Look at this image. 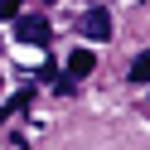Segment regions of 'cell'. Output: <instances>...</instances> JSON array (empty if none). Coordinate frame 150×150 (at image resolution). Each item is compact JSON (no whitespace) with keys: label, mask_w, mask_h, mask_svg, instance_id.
<instances>
[{"label":"cell","mask_w":150,"mask_h":150,"mask_svg":"<svg viewBox=\"0 0 150 150\" xmlns=\"http://www.w3.org/2000/svg\"><path fill=\"white\" fill-rule=\"evenodd\" d=\"M49 20H39V15H20V20H15V39L20 44H34V49H44V44H49Z\"/></svg>","instance_id":"cell-1"},{"label":"cell","mask_w":150,"mask_h":150,"mask_svg":"<svg viewBox=\"0 0 150 150\" xmlns=\"http://www.w3.org/2000/svg\"><path fill=\"white\" fill-rule=\"evenodd\" d=\"M78 29H82V39H111V15L102 10V5H92V10L78 20Z\"/></svg>","instance_id":"cell-2"},{"label":"cell","mask_w":150,"mask_h":150,"mask_svg":"<svg viewBox=\"0 0 150 150\" xmlns=\"http://www.w3.org/2000/svg\"><path fill=\"white\" fill-rule=\"evenodd\" d=\"M92 63H97V58H92V49H73V53H68V78H87Z\"/></svg>","instance_id":"cell-3"},{"label":"cell","mask_w":150,"mask_h":150,"mask_svg":"<svg viewBox=\"0 0 150 150\" xmlns=\"http://www.w3.org/2000/svg\"><path fill=\"white\" fill-rule=\"evenodd\" d=\"M131 78H136V82H150V53H140V58L131 63Z\"/></svg>","instance_id":"cell-4"},{"label":"cell","mask_w":150,"mask_h":150,"mask_svg":"<svg viewBox=\"0 0 150 150\" xmlns=\"http://www.w3.org/2000/svg\"><path fill=\"white\" fill-rule=\"evenodd\" d=\"M0 15H20V0H0Z\"/></svg>","instance_id":"cell-5"}]
</instances>
